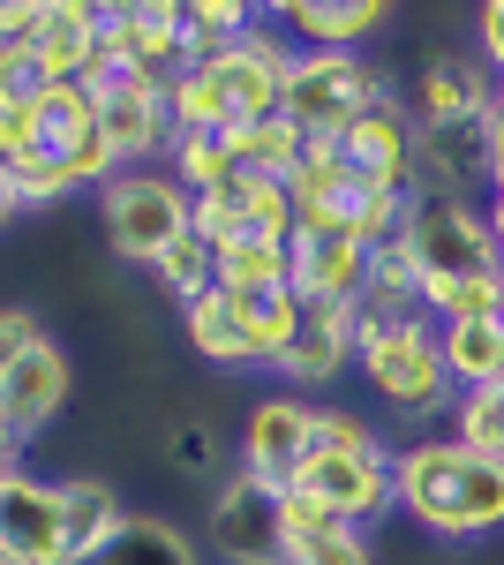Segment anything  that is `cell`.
<instances>
[{"instance_id": "cell-18", "label": "cell", "mask_w": 504, "mask_h": 565, "mask_svg": "<svg viewBox=\"0 0 504 565\" xmlns=\"http://www.w3.org/2000/svg\"><path fill=\"white\" fill-rule=\"evenodd\" d=\"M497 90H504V84L490 76V68H482V53H437V61H421L407 114H415V129L490 121V114H497Z\"/></svg>"}, {"instance_id": "cell-37", "label": "cell", "mask_w": 504, "mask_h": 565, "mask_svg": "<svg viewBox=\"0 0 504 565\" xmlns=\"http://www.w3.org/2000/svg\"><path fill=\"white\" fill-rule=\"evenodd\" d=\"M15 218H23V196H15V174H8V167H0V234H8V226H15Z\"/></svg>"}, {"instance_id": "cell-19", "label": "cell", "mask_w": 504, "mask_h": 565, "mask_svg": "<svg viewBox=\"0 0 504 565\" xmlns=\"http://www.w3.org/2000/svg\"><path fill=\"white\" fill-rule=\"evenodd\" d=\"M0 551L23 565H68V521H61V482L15 476L0 482Z\"/></svg>"}, {"instance_id": "cell-2", "label": "cell", "mask_w": 504, "mask_h": 565, "mask_svg": "<svg viewBox=\"0 0 504 565\" xmlns=\"http://www.w3.org/2000/svg\"><path fill=\"white\" fill-rule=\"evenodd\" d=\"M294 68V45L271 31V15L256 23L249 39H234L211 61H189L167 84V121L173 136H226L242 121H264L279 114V84Z\"/></svg>"}, {"instance_id": "cell-35", "label": "cell", "mask_w": 504, "mask_h": 565, "mask_svg": "<svg viewBox=\"0 0 504 565\" xmlns=\"http://www.w3.org/2000/svg\"><path fill=\"white\" fill-rule=\"evenodd\" d=\"M474 53H482V68L504 84V0H490V8L474 15Z\"/></svg>"}, {"instance_id": "cell-33", "label": "cell", "mask_w": 504, "mask_h": 565, "mask_svg": "<svg viewBox=\"0 0 504 565\" xmlns=\"http://www.w3.org/2000/svg\"><path fill=\"white\" fill-rule=\"evenodd\" d=\"M39 340H45V324H39V317H31L23 302L0 309V377H8V370H15V362H23L31 348H39Z\"/></svg>"}, {"instance_id": "cell-28", "label": "cell", "mask_w": 504, "mask_h": 565, "mask_svg": "<svg viewBox=\"0 0 504 565\" xmlns=\"http://www.w3.org/2000/svg\"><path fill=\"white\" fill-rule=\"evenodd\" d=\"M90 565H204V558H196L189 527H173L167 513H128Z\"/></svg>"}, {"instance_id": "cell-36", "label": "cell", "mask_w": 504, "mask_h": 565, "mask_svg": "<svg viewBox=\"0 0 504 565\" xmlns=\"http://www.w3.org/2000/svg\"><path fill=\"white\" fill-rule=\"evenodd\" d=\"M45 0H0V45H31Z\"/></svg>"}, {"instance_id": "cell-34", "label": "cell", "mask_w": 504, "mask_h": 565, "mask_svg": "<svg viewBox=\"0 0 504 565\" xmlns=\"http://www.w3.org/2000/svg\"><path fill=\"white\" fill-rule=\"evenodd\" d=\"M211 460H218V445H211V430H196V423H181L173 430V468L189 482H204L211 476Z\"/></svg>"}, {"instance_id": "cell-38", "label": "cell", "mask_w": 504, "mask_h": 565, "mask_svg": "<svg viewBox=\"0 0 504 565\" xmlns=\"http://www.w3.org/2000/svg\"><path fill=\"white\" fill-rule=\"evenodd\" d=\"M482 212H490V234H497V257H504V174L490 181V196H482Z\"/></svg>"}, {"instance_id": "cell-6", "label": "cell", "mask_w": 504, "mask_h": 565, "mask_svg": "<svg viewBox=\"0 0 504 565\" xmlns=\"http://www.w3.org/2000/svg\"><path fill=\"white\" fill-rule=\"evenodd\" d=\"M287 196H294V226H324V234H354V242H392L399 234V218L415 196H399V189H384V181H362L354 167H339L324 143H309V159H301L294 174H287Z\"/></svg>"}, {"instance_id": "cell-21", "label": "cell", "mask_w": 504, "mask_h": 565, "mask_svg": "<svg viewBox=\"0 0 504 565\" xmlns=\"http://www.w3.org/2000/svg\"><path fill=\"white\" fill-rule=\"evenodd\" d=\"M264 15L279 39H294V53H362L392 23V8L377 0H279Z\"/></svg>"}, {"instance_id": "cell-4", "label": "cell", "mask_w": 504, "mask_h": 565, "mask_svg": "<svg viewBox=\"0 0 504 565\" xmlns=\"http://www.w3.org/2000/svg\"><path fill=\"white\" fill-rule=\"evenodd\" d=\"M392 452L399 445H384V430L369 415H354V407H324V423H317V452L301 460V476L287 482L294 498H309L317 513H332V521H377L384 505H392Z\"/></svg>"}, {"instance_id": "cell-13", "label": "cell", "mask_w": 504, "mask_h": 565, "mask_svg": "<svg viewBox=\"0 0 504 565\" xmlns=\"http://www.w3.org/2000/svg\"><path fill=\"white\" fill-rule=\"evenodd\" d=\"M90 90H98V129H106V151H114V174L167 167V151H173L167 84H143V76H90Z\"/></svg>"}, {"instance_id": "cell-25", "label": "cell", "mask_w": 504, "mask_h": 565, "mask_svg": "<svg viewBox=\"0 0 504 565\" xmlns=\"http://www.w3.org/2000/svg\"><path fill=\"white\" fill-rule=\"evenodd\" d=\"M61 521H68V565H90L106 551V535L128 521V505L114 498L106 476H68L61 482Z\"/></svg>"}, {"instance_id": "cell-29", "label": "cell", "mask_w": 504, "mask_h": 565, "mask_svg": "<svg viewBox=\"0 0 504 565\" xmlns=\"http://www.w3.org/2000/svg\"><path fill=\"white\" fill-rule=\"evenodd\" d=\"M256 8H242V0H181V68L189 61H211V53H226L234 39H249Z\"/></svg>"}, {"instance_id": "cell-8", "label": "cell", "mask_w": 504, "mask_h": 565, "mask_svg": "<svg viewBox=\"0 0 504 565\" xmlns=\"http://www.w3.org/2000/svg\"><path fill=\"white\" fill-rule=\"evenodd\" d=\"M189 212H196V196L167 174V167H143V174H114L98 189V226H106V242H114V257L121 264H151L167 257L173 242L189 234Z\"/></svg>"}, {"instance_id": "cell-15", "label": "cell", "mask_w": 504, "mask_h": 565, "mask_svg": "<svg viewBox=\"0 0 504 565\" xmlns=\"http://www.w3.org/2000/svg\"><path fill=\"white\" fill-rule=\"evenodd\" d=\"M189 226L204 234L211 249H226V242H294V196H287V181H271V174H234L226 189L196 196Z\"/></svg>"}, {"instance_id": "cell-23", "label": "cell", "mask_w": 504, "mask_h": 565, "mask_svg": "<svg viewBox=\"0 0 504 565\" xmlns=\"http://www.w3.org/2000/svg\"><path fill=\"white\" fill-rule=\"evenodd\" d=\"M279 527H287V565H377V543L362 527L317 513L294 490H279Z\"/></svg>"}, {"instance_id": "cell-20", "label": "cell", "mask_w": 504, "mask_h": 565, "mask_svg": "<svg viewBox=\"0 0 504 565\" xmlns=\"http://www.w3.org/2000/svg\"><path fill=\"white\" fill-rule=\"evenodd\" d=\"M354 354H362V309L354 302L346 309H309L294 348L279 354V385L287 392H324L354 370Z\"/></svg>"}, {"instance_id": "cell-41", "label": "cell", "mask_w": 504, "mask_h": 565, "mask_svg": "<svg viewBox=\"0 0 504 565\" xmlns=\"http://www.w3.org/2000/svg\"><path fill=\"white\" fill-rule=\"evenodd\" d=\"M497 324H504V279H497Z\"/></svg>"}, {"instance_id": "cell-17", "label": "cell", "mask_w": 504, "mask_h": 565, "mask_svg": "<svg viewBox=\"0 0 504 565\" xmlns=\"http://www.w3.org/2000/svg\"><path fill=\"white\" fill-rule=\"evenodd\" d=\"M287 279H294L301 309H346V302H362L369 242H354V234H324V226H294V242H287Z\"/></svg>"}, {"instance_id": "cell-22", "label": "cell", "mask_w": 504, "mask_h": 565, "mask_svg": "<svg viewBox=\"0 0 504 565\" xmlns=\"http://www.w3.org/2000/svg\"><path fill=\"white\" fill-rule=\"evenodd\" d=\"M98 39H106V8L90 0H45L39 31H31V61L45 84H90L98 76Z\"/></svg>"}, {"instance_id": "cell-40", "label": "cell", "mask_w": 504, "mask_h": 565, "mask_svg": "<svg viewBox=\"0 0 504 565\" xmlns=\"http://www.w3.org/2000/svg\"><path fill=\"white\" fill-rule=\"evenodd\" d=\"M497 174H504V90H497Z\"/></svg>"}, {"instance_id": "cell-30", "label": "cell", "mask_w": 504, "mask_h": 565, "mask_svg": "<svg viewBox=\"0 0 504 565\" xmlns=\"http://www.w3.org/2000/svg\"><path fill=\"white\" fill-rule=\"evenodd\" d=\"M151 279H159V287H167L173 302L189 309V302H196V295H211V287H218V249H211L204 234H196V226H189V234H181V242H173L167 257L151 264Z\"/></svg>"}, {"instance_id": "cell-24", "label": "cell", "mask_w": 504, "mask_h": 565, "mask_svg": "<svg viewBox=\"0 0 504 565\" xmlns=\"http://www.w3.org/2000/svg\"><path fill=\"white\" fill-rule=\"evenodd\" d=\"M181 332H189V348L204 354L211 370H264V354H256L249 324H242V309H234L226 287H211V295H196L181 309Z\"/></svg>"}, {"instance_id": "cell-7", "label": "cell", "mask_w": 504, "mask_h": 565, "mask_svg": "<svg viewBox=\"0 0 504 565\" xmlns=\"http://www.w3.org/2000/svg\"><path fill=\"white\" fill-rule=\"evenodd\" d=\"M377 98H392V76H384L369 53H294L287 84H279V114L294 121L309 143H332L354 114H369Z\"/></svg>"}, {"instance_id": "cell-31", "label": "cell", "mask_w": 504, "mask_h": 565, "mask_svg": "<svg viewBox=\"0 0 504 565\" xmlns=\"http://www.w3.org/2000/svg\"><path fill=\"white\" fill-rule=\"evenodd\" d=\"M218 287H226V295L294 287V279H287V242H226V249H218Z\"/></svg>"}, {"instance_id": "cell-9", "label": "cell", "mask_w": 504, "mask_h": 565, "mask_svg": "<svg viewBox=\"0 0 504 565\" xmlns=\"http://www.w3.org/2000/svg\"><path fill=\"white\" fill-rule=\"evenodd\" d=\"M204 551L218 565H287V527H279V490L256 482L249 468L211 490L204 505Z\"/></svg>"}, {"instance_id": "cell-39", "label": "cell", "mask_w": 504, "mask_h": 565, "mask_svg": "<svg viewBox=\"0 0 504 565\" xmlns=\"http://www.w3.org/2000/svg\"><path fill=\"white\" fill-rule=\"evenodd\" d=\"M15 468H23V437H15L8 423H0V482L15 476Z\"/></svg>"}, {"instance_id": "cell-12", "label": "cell", "mask_w": 504, "mask_h": 565, "mask_svg": "<svg viewBox=\"0 0 504 565\" xmlns=\"http://www.w3.org/2000/svg\"><path fill=\"white\" fill-rule=\"evenodd\" d=\"M98 76L173 84L181 76V0H114L106 39H98Z\"/></svg>"}, {"instance_id": "cell-16", "label": "cell", "mask_w": 504, "mask_h": 565, "mask_svg": "<svg viewBox=\"0 0 504 565\" xmlns=\"http://www.w3.org/2000/svg\"><path fill=\"white\" fill-rule=\"evenodd\" d=\"M68 399H76V362H68V348L45 332L39 348L0 377V423L23 437V445H39V437L68 415Z\"/></svg>"}, {"instance_id": "cell-26", "label": "cell", "mask_w": 504, "mask_h": 565, "mask_svg": "<svg viewBox=\"0 0 504 565\" xmlns=\"http://www.w3.org/2000/svg\"><path fill=\"white\" fill-rule=\"evenodd\" d=\"M437 340H444L452 392L504 385V324L497 317H452V324H437Z\"/></svg>"}, {"instance_id": "cell-3", "label": "cell", "mask_w": 504, "mask_h": 565, "mask_svg": "<svg viewBox=\"0 0 504 565\" xmlns=\"http://www.w3.org/2000/svg\"><path fill=\"white\" fill-rule=\"evenodd\" d=\"M399 257L415 264V279H421V309H437L460 287L504 279V257H497V234H490L482 196L421 189L415 204H407V218H399Z\"/></svg>"}, {"instance_id": "cell-11", "label": "cell", "mask_w": 504, "mask_h": 565, "mask_svg": "<svg viewBox=\"0 0 504 565\" xmlns=\"http://www.w3.org/2000/svg\"><path fill=\"white\" fill-rule=\"evenodd\" d=\"M317 423H324V407L309 392H287V385L256 392L249 415H242V468L271 490H287L301 476V460L317 452Z\"/></svg>"}, {"instance_id": "cell-14", "label": "cell", "mask_w": 504, "mask_h": 565, "mask_svg": "<svg viewBox=\"0 0 504 565\" xmlns=\"http://www.w3.org/2000/svg\"><path fill=\"white\" fill-rule=\"evenodd\" d=\"M339 167H354L362 181H384V189H399V196H415L421 189V159H415V114H407V98L392 90L377 98L369 114H354L346 129L324 143Z\"/></svg>"}, {"instance_id": "cell-27", "label": "cell", "mask_w": 504, "mask_h": 565, "mask_svg": "<svg viewBox=\"0 0 504 565\" xmlns=\"http://www.w3.org/2000/svg\"><path fill=\"white\" fill-rule=\"evenodd\" d=\"M226 159H234V174H271V181H287L301 159H309V136H301L287 114H264V121L226 129Z\"/></svg>"}, {"instance_id": "cell-10", "label": "cell", "mask_w": 504, "mask_h": 565, "mask_svg": "<svg viewBox=\"0 0 504 565\" xmlns=\"http://www.w3.org/2000/svg\"><path fill=\"white\" fill-rule=\"evenodd\" d=\"M31 151L68 167L76 189H106L114 181V151H106V129H98V90L90 84H39L31 98Z\"/></svg>"}, {"instance_id": "cell-32", "label": "cell", "mask_w": 504, "mask_h": 565, "mask_svg": "<svg viewBox=\"0 0 504 565\" xmlns=\"http://www.w3.org/2000/svg\"><path fill=\"white\" fill-rule=\"evenodd\" d=\"M167 174L189 189V196H211L234 181V159H226V136H173L167 151Z\"/></svg>"}, {"instance_id": "cell-5", "label": "cell", "mask_w": 504, "mask_h": 565, "mask_svg": "<svg viewBox=\"0 0 504 565\" xmlns=\"http://www.w3.org/2000/svg\"><path fill=\"white\" fill-rule=\"evenodd\" d=\"M362 385L377 392L392 415L407 423H429L444 415L460 392H452V370H444V340H437V317H384V324H362V354H354Z\"/></svg>"}, {"instance_id": "cell-1", "label": "cell", "mask_w": 504, "mask_h": 565, "mask_svg": "<svg viewBox=\"0 0 504 565\" xmlns=\"http://www.w3.org/2000/svg\"><path fill=\"white\" fill-rule=\"evenodd\" d=\"M392 505L437 543H474L504 527V460L460 445L452 430L415 437L392 452Z\"/></svg>"}]
</instances>
